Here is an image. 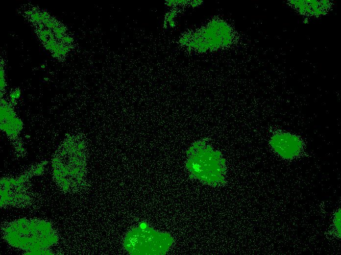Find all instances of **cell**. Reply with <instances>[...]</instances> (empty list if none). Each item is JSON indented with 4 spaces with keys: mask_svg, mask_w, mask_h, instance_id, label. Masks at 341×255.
I'll list each match as a JSON object with an SVG mask.
<instances>
[{
    "mask_svg": "<svg viewBox=\"0 0 341 255\" xmlns=\"http://www.w3.org/2000/svg\"><path fill=\"white\" fill-rule=\"evenodd\" d=\"M269 144L275 153L285 159H292L297 156L303 148L300 138L288 132L273 135L269 140Z\"/></svg>",
    "mask_w": 341,
    "mask_h": 255,
    "instance_id": "6da1fadb",
    "label": "cell"
},
{
    "mask_svg": "<svg viewBox=\"0 0 341 255\" xmlns=\"http://www.w3.org/2000/svg\"><path fill=\"white\" fill-rule=\"evenodd\" d=\"M334 223L335 228L341 237V209H340L336 213L334 219Z\"/></svg>",
    "mask_w": 341,
    "mask_h": 255,
    "instance_id": "3957f363",
    "label": "cell"
},
{
    "mask_svg": "<svg viewBox=\"0 0 341 255\" xmlns=\"http://www.w3.org/2000/svg\"><path fill=\"white\" fill-rule=\"evenodd\" d=\"M292 2L294 6L299 11L312 14H320L326 10V5H323V2H317V1H294Z\"/></svg>",
    "mask_w": 341,
    "mask_h": 255,
    "instance_id": "7a4b0ae2",
    "label": "cell"
}]
</instances>
